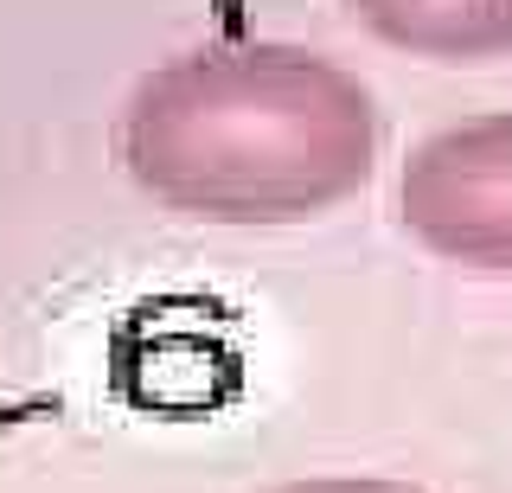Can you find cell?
I'll use <instances>...</instances> for the list:
<instances>
[{
  "label": "cell",
  "mask_w": 512,
  "mask_h": 493,
  "mask_svg": "<svg viewBox=\"0 0 512 493\" xmlns=\"http://www.w3.org/2000/svg\"><path fill=\"white\" fill-rule=\"evenodd\" d=\"M378 103L288 39H224L154 65L116 116V161L199 225H301L378 167Z\"/></svg>",
  "instance_id": "cell-1"
},
{
  "label": "cell",
  "mask_w": 512,
  "mask_h": 493,
  "mask_svg": "<svg viewBox=\"0 0 512 493\" xmlns=\"http://www.w3.org/2000/svg\"><path fill=\"white\" fill-rule=\"evenodd\" d=\"M397 218L429 257L512 276V109L416 141L397 173Z\"/></svg>",
  "instance_id": "cell-2"
},
{
  "label": "cell",
  "mask_w": 512,
  "mask_h": 493,
  "mask_svg": "<svg viewBox=\"0 0 512 493\" xmlns=\"http://www.w3.org/2000/svg\"><path fill=\"white\" fill-rule=\"evenodd\" d=\"M378 45L429 65H493L512 58V0H346Z\"/></svg>",
  "instance_id": "cell-3"
},
{
  "label": "cell",
  "mask_w": 512,
  "mask_h": 493,
  "mask_svg": "<svg viewBox=\"0 0 512 493\" xmlns=\"http://www.w3.org/2000/svg\"><path fill=\"white\" fill-rule=\"evenodd\" d=\"M269 493H416L404 481H378V474H314V481H288Z\"/></svg>",
  "instance_id": "cell-4"
}]
</instances>
